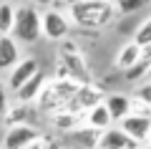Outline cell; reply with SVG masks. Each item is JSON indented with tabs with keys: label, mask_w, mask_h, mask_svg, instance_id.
<instances>
[{
	"label": "cell",
	"mask_w": 151,
	"mask_h": 149,
	"mask_svg": "<svg viewBox=\"0 0 151 149\" xmlns=\"http://www.w3.org/2000/svg\"><path fill=\"white\" fill-rule=\"evenodd\" d=\"M119 126L134 142L146 144V137H149V129H151V114H129V116H124L119 121Z\"/></svg>",
	"instance_id": "8"
},
{
	"label": "cell",
	"mask_w": 151,
	"mask_h": 149,
	"mask_svg": "<svg viewBox=\"0 0 151 149\" xmlns=\"http://www.w3.org/2000/svg\"><path fill=\"white\" fill-rule=\"evenodd\" d=\"M146 78H149V81H151V66H149V73H146Z\"/></svg>",
	"instance_id": "31"
},
{
	"label": "cell",
	"mask_w": 151,
	"mask_h": 149,
	"mask_svg": "<svg viewBox=\"0 0 151 149\" xmlns=\"http://www.w3.org/2000/svg\"><path fill=\"white\" fill-rule=\"evenodd\" d=\"M18 61H20V48H18V41L10 36V33H0V73L10 71Z\"/></svg>",
	"instance_id": "11"
},
{
	"label": "cell",
	"mask_w": 151,
	"mask_h": 149,
	"mask_svg": "<svg viewBox=\"0 0 151 149\" xmlns=\"http://www.w3.org/2000/svg\"><path fill=\"white\" fill-rule=\"evenodd\" d=\"M50 124H53L55 129H60V132H73L76 126H81L83 124V119H81V114H73V111H68V109H60V111H53L50 114Z\"/></svg>",
	"instance_id": "15"
},
{
	"label": "cell",
	"mask_w": 151,
	"mask_h": 149,
	"mask_svg": "<svg viewBox=\"0 0 151 149\" xmlns=\"http://www.w3.org/2000/svg\"><path fill=\"white\" fill-rule=\"evenodd\" d=\"M134 41L139 43L141 48H144V46H149V43H151V18H146V20L141 23L139 28H136V33H134Z\"/></svg>",
	"instance_id": "22"
},
{
	"label": "cell",
	"mask_w": 151,
	"mask_h": 149,
	"mask_svg": "<svg viewBox=\"0 0 151 149\" xmlns=\"http://www.w3.org/2000/svg\"><path fill=\"white\" fill-rule=\"evenodd\" d=\"M58 51V68H55V78H70L76 84H91V68L86 63V56L81 53V48L73 41H60Z\"/></svg>",
	"instance_id": "2"
},
{
	"label": "cell",
	"mask_w": 151,
	"mask_h": 149,
	"mask_svg": "<svg viewBox=\"0 0 151 149\" xmlns=\"http://www.w3.org/2000/svg\"><path fill=\"white\" fill-rule=\"evenodd\" d=\"M53 3L55 0H33V5H38V8H53Z\"/></svg>",
	"instance_id": "26"
},
{
	"label": "cell",
	"mask_w": 151,
	"mask_h": 149,
	"mask_svg": "<svg viewBox=\"0 0 151 149\" xmlns=\"http://www.w3.org/2000/svg\"><path fill=\"white\" fill-rule=\"evenodd\" d=\"M35 71H40L35 58H20L10 71H8V89H10V91H18L33 73H35Z\"/></svg>",
	"instance_id": "10"
},
{
	"label": "cell",
	"mask_w": 151,
	"mask_h": 149,
	"mask_svg": "<svg viewBox=\"0 0 151 149\" xmlns=\"http://www.w3.org/2000/svg\"><path fill=\"white\" fill-rule=\"evenodd\" d=\"M103 104H106L108 114H111L113 124H119L124 116H129L131 109H134V96H126V94H108L106 99H103Z\"/></svg>",
	"instance_id": "13"
},
{
	"label": "cell",
	"mask_w": 151,
	"mask_h": 149,
	"mask_svg": "<svg viewBox=\"0 0 151 149\" xmlns=\"http://www.w3.org/2000/svg\"><path fill=\"white\" fill-rule=\"evenodd\" d=\"M139 58H141V46L136 41H131V43H126V46H121V51L116 53V68L126 71V68H131Z\"/></svg>",
	"instance_id": "17"
},
{
	"label": "cell",
	"mask_w": 151,
	"mask_h": 149,
	"mask_svg": "<svg viewBox=\"0 0 151 149\" xmlns=\"http://www.w3.org/2000/svg\"><path fill=\"white\" fill-rule=\"evenodd\" d=\"M129 149H149L146 144H134V147H129Z\"/></svg>",
	"instance_id": "29"
},
{
	"label": "cell",
	"mask_w": 151,
	"mask_h": 149,
	"mask_svg": "<svg viewBox=\"0 0 151 149\" xmlns=\"http://www.w3.org/2000/svg\"><path fill=\"white\" fill-rule=\"evenodd\" d=\"M70 33V18H65L60 10H55V8H48V10L43 13V36L48 38V41H65Z\"/></svg>",
	"instance_id": "5"
},
{
	"label": "cell",
	"mask_w": 151,
	"mask_h": 149,
	"mask_svg": "<svg viewBox=\"0 0 151 149\" xmlns=\"http://www.w3.org/2000/svg\"><path fill=\"white\" fill-rule=\"evenodd\" d=\"M141 56H144V58H151V43H149V46H144V48H141Z\"/></svg>",
	"instance_id": "28"
},
{
	"label": "cell",
	"mask_w": 151,
	"mask_h": 149,
	"mask_svg": "<svg viewBox=\"0 0 151 149\" xmlns=\"http://www.w3.org/2000/svg\"><path fill=\"white\" fill-rule=\"evenodd\" d=\"M134 99H136V101H141L144 106H149V109H151V81H146V84H141L139 89H136Z\"/></svg>",
	"instance_id": "23"
},
{
	"label": "cell",
	"mask_w": 151,
	"mask_h": 149,
	"mask_svg": "<svg viewBox=\"0 0 151 149\" xmlns=\"http://www.w3.org/2000/svg\"><path fill=\"white\" fill-rule=\"evenodd\" d=\"M35 139H40V132L33 124H15V126H8L5 139H3V149H25Z\"/></svg>",
	"instance_id": "7"
},
{
	"label": "cell",
	"mask_w": 151,
	"mask_h": 149,
	"mask_svg": "<svg viewBox=\"0 0 151 149\" xmlns=\"http://www.w3.org/2000/svg\"><path fill=\"white\" fill-rule=\"evenodd\" d=\"M45 84H48L45 73L43 71H35V73H33L18 91H13V94H15V99L20 104H33V101H38V96H40V91L45 89Z\"/></svg>",
	"instance_id": "9"
},
{
	"label": "cell",
	"mask_w": 151,
	"mask_h": 149,
	"mask_svg": "<svg viewBox=\"0 0 151 149\" xmlns=\"http://www.w3.org/2000/svg\"><path fill=\"white\" fill-rule=\"evenodd\" d=\"M106 96H103V91L98 89V86H93V84H81L78 86V91L73 94V99H70V104L65 109L68 111H73V114H86L88 109H93L96 104H101Z\"/></svg>",
	"instance_id": "6"
},
{
	"label": "cell",
	"mask_w": 151,
	"mask_h": 149,
	"mask_svg": "<svg viewBox=\"0 0 151 149\" xmlns=\"http://www.w3.org/2000/svg\"><path fill=\"white\" fill-rule=\"evenodd\" d=\"M35 116V114L30 111V104H20L18 101V106H8V111H5V121H8V126H15V124H30V119Z\"/></svg>",
	"instance_id": "18"
},
{
	"label": "cell",
	"mask_w": 151,
	"mask_h": 149,
	"mask_svg": "<svg viewBox=\"0 0 151 149\" xmlns=\"http://www.w3.org/2000/svg\"><path fill=\"white\" fill-rule=\"evenodd\" d=\"M70 134H73V139L81 144V147H86V149H98V142H101V129L88 126V124H81V126H76Z\"/></svg>",
	"instance_id": "16"
},
{
	"label": "cell",
	"mask_w": 151,
	"mask_h": 149,
	"mask_svg": "<svg viewBox=\"0 0 151 149\" xmlns=\"http://www.w3.org/2000/svg\"><path fill=\"white\" fill-rule=\"evenodd\" d=\"M151 0H116V10L119 15H134V13H141Z\"/></svg>",
	"instance_id": "21"
},
{
	"label": "cell",
	"mask_w": 151,
	"mask_h": 149,
	"mask_svg": "<svg viewBox=\"0 0 151 149\" xmlns=\"http://www.w3.org/2000/svg\"><path fill=\"white\" fill-rule=\"evenodd\" d=\"M146 147L151 149V129H149V137H146Z\"/></svg>",
	"instance_id": "30"
},
{
	"label": "cell",
	"mask_w": 151,
	"mask_h": 149,
	"mask_svg": "<svg viewBox=\"0 0 151 149\" xmlns=\"http://www.w3.org/2000/svg\"><path fill=\"white\" fill-rule=\"evenodd\" d=\"M78 86L76 81L70 78H53L45 84V89L40 91V96H38V106L43 109V111L53 114V111H60V109H65L70 104V99H73V94L78 91Z\"/></svg>",
	"instance_id": "4"
},
{
	"label": "cell",
	"mask_w": 151,
	"mask_h": 149,
	"mask_svg": "<svg viewBox=\"0 0 151 149\" xmlns=\"http://www.w3.org/2000/svg\"><path fill=\"white\" fill-rule=\"evenodd\" d=\"M119 10L113 0H73L68 5V18L70 23L81 31H101L116 20Z\"/></svg>",
	"instance_id": "1"
},
{
	"label": "cell",
	"mask_w": 151,
	"mask_h": 149,
	"mask_svg": "<svg viewBox=\"0 0 151 149\" xmlns=\"http://www.w3.org/2000/svg\"><path fill=\"white\" fill-rule=\"evenodd\" d=\"M149 66H151V58H144V56H141V58L136 61L131 68H126V71H124V78H126V81H131V84H139V81L144 78L146 73H149Z\"/></svg>",
	"instance_id": "20"
},
{
	"label": "cell",
	"mask_w": 151,
	"mask_h": 149,
	"mask_svg": "<svg viewBox=\"0 0 151 149\" xmlns=\"http://www.w3.org/2000/svg\"><path fill=\"white\" fill-rule=\"evenodd\" d=\"M134 144H139V142H134L121 126H113V124H111L108 129L101 132L98 149H129V147H134Z\"/></svg>",
	"instance_id": "12"
},
{
	"label": "cell",
	"mask_w": 151,
	"mask_h": 149,
	"mask_svg": "<svg viewBox=\"0 0 151 149\" xmlns=\"http://www.w3.org/2000/svg\"><path fill=\"white\" fill-rule=\"evenodd\" d=\"M25 149H48V142H43V137H40V139H35L33 144H28Z\"/></svg>",
	"instance_id": "25"
},
{
	"label": "cell",
	"mask_w": 151,
	"mask_h": 149,
	"mask_svg": "<svg viewBox=\"0 0 151 149\" xmlns=\"http://www.w3.org/2000/svg\"><path fill=\"white\" fill-rule=\"evenodd\" d=\"M15 23V5L10 0H0V33H10Z\"/></svg>",
	"instance_id": "19"
},
{
	"label": "cell",
	"mask_w": 151,
	"mask_h": 149,
	"mask_svg": "<svg viewBox=\"0 0 151 149\" xmlns=\"http://www.w3.org/2000/svg\"><path fill=\"white\" fill-rule=\"evenodd\" d=\"M83 124H88V126H96V129H108L113 124V119H111V114H108V109H106V104H96L93 109H88L86 111V116H83Z\"/></svg>",
	"instance_id": "14"
},
{
	"label": "cell",
	"mask_w": 151,
	"mask_h": 149,
	"mask_svg": "<svg viewBox=\"0 0 151 149\" xmlns=\"http://www.w3.org/2000/svg\"><path fill=\"white\" fill-rule=\"evenodd\" d=\"M70 3H73V0H55V3H53V8H55V10H60V8H65V10H68V5H70Z\"/></svg>",
	"instance_id": "27"
},
{
	"label": "cell",
	"mask_w": 151,
	"mask_h": 149,
	"mask_svg": "<svg viewBox=\"0 0 151 149\" xmlns=\"http://www.w3.org/2000/svg\"><path fill=\"white\" fill-rule=\"evenodd\" d=\"M113 3H116V0H113Z\"/></svg>",
	"instance_id": "32"
},
{
	"label": "cell",
	"mask_w": 151,
	"mask_h": 149,
	"mask_svg": "<svg viewBox=\"0 0 151 149\" xmlns=\"http://www.w3.org/2000/svg\"><path fill=\"white\" fill-rule=\"evenodd\" d=\"M8 86L0 81V116H5V111H8Z\"/></svg>",
	"instance_id": "24"
},
{
	"label": "cell",
	"mask_w": 151,
	"mask_h": 149,
	"mask_svg": "<svg viewBox=\"0 0 151 149\" xmlns=\"http://www.w3.org/2000/svg\"><path fill=\"white\" fill-rule=\"evenodd\" d=\"M10 36L18 43H38L43 36V13L38 10V5H18L15 8V23H13Z\"/></svg>",
	"instance_id": "3"
}]
</instances>
